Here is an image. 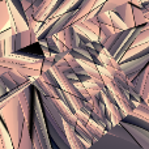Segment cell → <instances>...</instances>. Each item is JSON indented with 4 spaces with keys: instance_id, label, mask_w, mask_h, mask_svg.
<instances>
[{
    "instance_id": "cell-9",
    "label": "cell",
    "mask_w": 149,
    "mask_h": 149,
    "mask_svg": "<svg viewBox=\"0 0 149 149\" xmlns=\"http://www.w3.org/2000/svg\"><path fill=\"white\" fill-rule=\"evenodd\" d=\"M31 85H33V88L41 95H46V97H51V98H58L56 88L49 85L46 81H45V80H42L41 77L31 79Z\"/></svg>"
},
{
    "instance_id": "cell-17",
    "label": "cell",
    "mask_w": 149,
    "mask_h": 149,
    "mask_svg": "<svg viewBox=\"0 0 149 149\" xmlns=\"http://www.w3.org/2000/svg\"><path fill=\"white\" fill-rule=\"evenodd\" d=\"M0 134H1V140H3V149H15L12 145V141L9 139V135L7 132V128H5L4 123L0 119Z\"/></svg>"
},
{
    "instance_id": "cell-3",
    "label": "cell",
    "mask_w": 149,
    "mask_h": 149,
    "mask_svg": "<svg viewBox=\"0 0 149 149\" xmlns=\"http://www.w3.org/2000/svg\"><path fill=\"white\" fill-rule=\"evenodd\" d=\"M89 149H143L122 124L111 127Z\"/></svg>"
},
{
    "instance_id": "cell-1",
    "label": "cell",
    "mask_w": 149,
    "mask_h": 149,
    "mask_svg": "<svg viewBox=\"0 0 149 149\" xmlns=\"http://www.w3.org/2000/svg\"><path fill=\"white\" fill-rule=\"evenodd\" d=\"M39 100H41L42 110H43L47 132H49L52 144H55L59 149H71L67 141V136H65L64 120L58 113V109L54 103V98L39 94Z\"/></svg>"
},
{
    "instance_id": "cell-18",
    "label": "cell",
    "mask_w": 149,
    "mask_h": 149,
    "mask_svg": "<svg viewBox=\"0 0 149 149\" xmlns=\"http://www.w3.org/2000/svg\"><path fill=\"white\" fill-rule=\"evenodd\" d=\"M8 74H9V76L12 77L13 81L17 84V86H21V85L26 84V82L30 80V79H28V77L22 76L21 73H18L17 71H15V70H8Z\"/></svg>"
},
{
    "instance_id": "cell-24",
    "label": "cell",
    "mask_w": 149,
    "mask_h": 149,
    "mask_svg": "<svg viewBox=\"0 0 149 149\" xmlns=\"http://www.w3.org/2000/svg\"><path fill=\"white\" fill-rule=\"evenodd\" d=\"M0 149H3V140H1V134H0Z\"/></svg>"
},
{
    "instance_id": "cell-6",
    "label": "cell",
    "mask_w": 149,
    "mask_h": 149,
    "mask_svg": "<svg viewBox=\"0 0 149 149\" xmlns=\"http://www.w3.org/2000/svg\"><path fill=\"white\" fill-rule=\"evenodd\" d=\"M119 124H122L131 134V136L139 143V145L143 149H149V132L148 131L139 128L136 126H132L130 123H126V122H120Z\"/></svg>"
},
{
    "instance_id": "cell-8",
    "label": "cell",
    "mask_w": 149,
    "mask_h": 149,
    "mask_svg": "<svg viewBox=\"0 0 149 149\" xmlns=\"http://www.w3.org/2000/svg\"><path fill=\"white\" fill-rule=\"evenodd\" d=\"M54 103L58 109V113H59L60 116L63 118V120H64L65 123L71 124V126H76L77 118H76V115H74L73 111L71 110V109L68 107L62 100H59V98H54Z\"/></svg>"
},
{
    "instance_id": "cell-19",
    "label": "cell",
    "mask_w": 149,
    "mask_h": 149,
    "mask_svg": "<svg viewBox=\"0 0 149 149\" xmlns=\"http://www.w3.org/2000/svg\"><path fill=\"white\" fill-rule=\"evenodd\" d=\"M28 82H29V81H28ZM24 86H25V84H24V85H21V86H18L17 89H15V90H9V92H8L5 95H3V97H0V110H1V109L4 107L5 105H7V103H8V101H9L10 98L13 97V95H17L18 93L21 92V89H22Z\"/></svg>"
},
{
    "instance_id": "cell-20",
    "label": "cell",
    "mask_w": 149,
    "mask_h": 149,
    "mask_svg": "<svg viewBox=\"0 0 149 149\" xmlns=\"http://www.w3.org/2000/svg\"><path fill=\"white\" fill-rule=\"evenodd\" d=\"M0 80H1L3 82H4V85L7 86V89L8 90H15V89H17V84H16L15 81L12 80V77L8 74V72H5V73H3V74H0Z\"/></svg>"
},
{
    "instance_id": "cell-13",
    "label": "cell",
    "mask_w": 149,
    "mask_h": 149,
    "mask_svg": "<svg viewBox=\"0 0 149 149\" xmlns=\"http://www.w3.org/2000/svg\"><path fill=\"white\" fill-rule=\"evenodd\" d=\"M85 128H86L88 134H89V136L92 137L93 141L98 140V139H100V137L106 132V130L103 128L102 126H100V124L95 123V122L92 120V119H89V120L85 123Z\"/></svg>"
},
{
    "instance_id": "cell-4",
    "label": "cell",
    "mask_w": 149,
    "mask_h": 149,
    "mask_svg": "<svg viewBox=\"0 0 149 149\" xmlns=\"http://www.w3.org/2000/svg\"><path fill=\"white\" fill-rule=\"evenodd\" d=\"M31 141L34 149H52V143L47 132L39 94L36 89H34L33 114H31Z\"/></svg>"
},
{
    "instance_id": "cell-21",
    "label": "cell",
    "mask_w": 149,
    "mask_h": 149,
    "mask_svg": "<svg viewBox=\"0 0 149 149\" xmlns=\"http://www.w3.org/2000/svg\"><path fill=\"white\" fill-rule=\"evenodd\" d=\"M90 46H92V47H93V49H94V50H95V51H97V52H98V54H100V52H101V51H102V50H103V49H105V47H103V45H102V43H101V42H100V41H93V42H92V43H90Z\"/></svg>"
},
{
    "instance_id": "cell-2",
    "label": "cell",
    "mask_w": 149,
    "mask_h": 149,
    "mask_svg": "<svg viewBox=\"0 0 149 149\" xmlns=\"http://www.w3.org/2000/svg\"><path fill=\"white\" fill-rule=\"evenodd\" d=\"M17 95H13L8 101L7 105L0 110V119L7 128V132L15 149L18 148L24 128V111Z\"/></svg>"
},
{
    "instance_id": "cell-15",
    "label": "cell",
    "mask_w": 149,
    "mask_h": 149,
    "mask_svg": "<svg viewBox=\"0 0 149 149\" xmlns=\"http://www.w3.org/2000/svg\"><path fill=\"white\" fill-rule=\"evenodd\" d=\"M122 122H126V123H130V124H132V126H136V127H139V128L145 130V131L149 132V122L143 118H139V116L134 115V114L126 115Z\"/></svg>"
},
{
    "instance_id": "cell-11",
    "label": "cell",
    "mask_w": 149,
    "mask_h": 149,
    "mask_svg": "<svg viewBox=\"0 0 149 149\" xmlns=\"http://www.w3.org/2000/svg\"><path fill=\"white\" fill-rule=\"evenodd\" d=\"M64 131H65V136H67L68 145H70L71 149H86L82 145L79 135L74 131V126H71V124L64 122Z\"/></svg>"
},
{
    "instance_id": "cell-23",
    "label": "cell",
    "mask_w": 149,
    "mask_h": 149,
    "mask_svg": "<svg viewBox=\"0 0 149 149\" xmlns=\"http://www.w3.org/2000/svg\"><path fill=\"white\" fill-rule=\"evenodd\" d=\"M5 56V49H4V41H0V59Z\"/></svg>"
},
{
    "instance_id": "cell-14",
    "label": "cell",
    "mask_w": 149,
    "mask_h": 149,
    "mask_svg": "<svg viewBox=\"0 0 149 149\" xmlns=\"http://www.w3.org/2000/svg\"><path fill=\"white\" fill-rule=\"evenodd\" d=\"M74 131H76V134L79 135V137H80V140H81L82 145H84L86 149H89L90 145L93 144V140H92V137L89 136V134H88L86 128H85V124L77 122L76 126H74Z\"/></svg>"
},
{
    "instance_id": "cell-10",
    "label": "cell",
    "mask_w": 149,
    "mask_h": 149,
    "mask_svg": "<svg viewBox=\"0 0 149 149\" xmlns=\"http://www.w3.org/2000/svg\"><path fill=\"white\" fill-rule=\"evenodd\" d=\"M17 149H34L31 141V119L24 118V128Z\"/></svg>"
},
{
    "instance_id": "cell-5",
    "label": "cell",
    "mask_w": 149,
    "mask_h": 149,
    "mask_svg": "<svg viewBox=\"0 0 149 149\" xmlns=\"http://www.w3.org/2000/svg\"><path fill=\"white\" fill-rule=\"evenodd\" d=\"M90 119L102 126L103 128L107 131L111 128L110 122L106 118V107L103 103L101 95L98 97H92V111H90Z\"/></svg>"
},
{
    "instance_id": "cell-16",
    "label": "cell",
    "mask_w": 149,
    "mask_h": 149,
    "mask_svg": "<svg viewBox=\"0 0 149 149\" xmlns=\"http://www.w3.org/2000/svg\"><path fill=\"white\" fill-rule=\"evenodd\" d=\"M131 114H134V115L139 116V118H143V119H145V120L149 122V106L145 102L137 103Z\"/></svg>"
},
{
    "instance_id": "cell-22",
    "label": "cell",
    "mask_w": 149,
    "mask_h": 149,
    "mask_svg": "<svg viewBox=\"0 0 149 149\" xmlns=\"http://www.w3.org/2000/svg\"><path fill=\"white\" fill-rule=\"evenodd\" d=\"M8 92H9V90L7 89V86H5V85H4V82H3L1 80H0V97H3V95H5Z\"/></svg>"
},
{
    "instance_id": "cell-7",
    "label": "cell",
    "mask_w": 149,
    "mask_h": 149,
    "mask_svg": "<svg viewBox=\"0 0 149 149\" xmlns=\"http://www.w3.org/2000/svg\"><path fill=\"white\" fill-rule=\"evenodd\" d=\"M111 12H113L115 16H118L128 29L135 28V21H134V15H132V4H131V1L124 3V4L114 8Z\"/></svg>"
},
{
    "instance_id": "cell-12",
    "label": "cell",
    "mask_w": 149,
    "mask_h": 149,
    "mask_svg": "<svg viewBox=\"0 0 149 149\" xmlns=\"http://www.w3.org/2000/svg\"><path fill=\"white\" fill-rule=\"evenodd\" d=\"M10 5L9 0H0V33L8 30L7 24L10 21Z\"/></svg>"
}]
</instances>
